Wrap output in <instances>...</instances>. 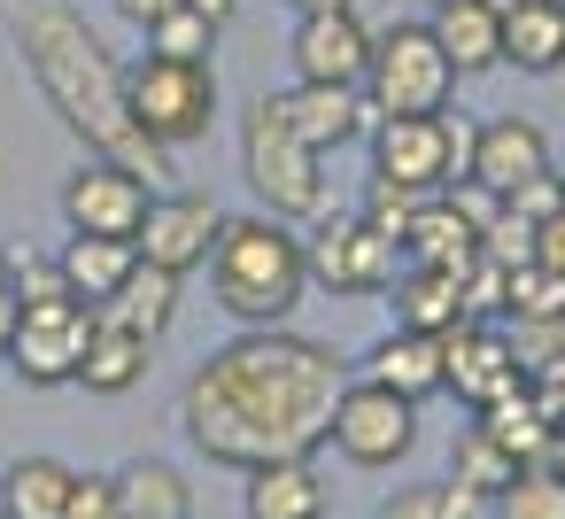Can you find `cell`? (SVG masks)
Instances as JSON below:
<instances>
[{"label":"cell","mask_w":565,"mask_h":519,"mask_svg":"<svg viewBox=\"0 0 565 519\" xmlns=\"http://www.w3.org/2000/svg\"><path fill=\"white\" fill-rule=\"evenodd\" d=\"M426 9H441V0H426Z\"/></svg>","instance_id":"cell-46"},{"label":"cell","mask_w":565,"mask_h":519,"mask_svg":"<svg viewBox=\"0 0 565 519\" xmlns=\"http://www.w3.org/2000/svg\"><path fill=\"white\" fill-rule=\"evenodd\" d=\"M279 9H295V17H326V9H356V0H279Z\"/></svg>","instance_id":"cell-42"},{"label":"cell","mask_w":565,"mask_h":519,"mask_svg":"<svg viewBox=\"0 0 565 519\" xmlns=\"http://www.w3.org/2000/svg\"><path fill=\"white\" fill-rule=\"evenodd\" d=\"M488 442H503L519 465H542L550 457V442H557V411H550V395L542 388H503L495 403H480V419H472Z\"/></svg>","instance_id":"cell-21"},{"label":"cell","mask_w":565,"mask_h":519,"mask_svg":"<svg viewBox=\"0 0 565 519\" xmlns=\"http://www.w3.org/2000/svg\"><path fill=\"white\" fill-rule=\"evenodd\" d=\"M542 171H550V133L534 117H488V125H472V156H465L472 187H488L503 202L519 179H542Z\"/></svg>","instance_id":"cell-14"},{"label":"cell","mask_w":565,"mask_h":519,"mask_svg":"<svg viewBox=\"0 0 565 519\" xmlns=\"http://www.w3.org/2000/svg\"><path fill=\"white\" fill-rule=\"evenodd\" d=\"M495 519H565V480L550 465H526L503 496H495Z\"/></svg>","instance_id":"cell-34"},{"label":"cell","mask_w":565,"mask_h":519,"mask_svg":"<svg viewBox=\"0 0 565 519\" xmlns=\"http://www.w3.org/2000/svg\"><path fill=\"white\" fill-rule=\"evenodd\" d=\"M465 156H472V125H457L449 109L441 117H380L372 125V179H387V187L441 194V187H457Z\"/></svg>","instance_id":"cell-7"},{"label":"cell","mask_w":565,"mask_h":519,"mask_svg":"<svg viewBox=\"0 0 565 519\" xmlns=\"http://www.w3.org/2000/svg\"><path fill=\"white\" fill-rule=\"evenodd\" d=\"M109 9H117L125 24H140V32H148L156 17H171V9H179V0H109Z\"/></svg>","instance_id":"cell-39"},{"label":"cell","mask_w":565,"mask_h":519,"mask_svg":"<svg viewBox=\"0 0 565 519\" xmlns=\"http://www.w3.org/2000/svg\"><path fill=\"white\" fill-rule=\"evenodd\" d=\"M441 388H457L472 411H480V403H495L503 388H526V380H519V364H511L503 326H488V318L449 326V333H441Z\"/></svg>","instance_id":"cell-15"},{"label":"cell","mask_w":565,"mask_h":519,"mask_svg":"<svg viewBox=\"0 0 565 519\" xmlns=\"http://www.w3.org/2000/svg\"><path fill=\"white\" fill-rule=\"evenodd\" d=\"M503 210H511V218H526V225H542V218H557V210H565V179H557V171L519 179V187L503 194Z\"/></svg>","instance_id":"cell-37"},{"label":"cell","mask_w":565,"mask_h":519,"mask_svg":"<svg viewBox=\"0 0 565 519\" xmlns=\"http://www.w3.org/2000/svg\"><path fill=\"white\" fill-rule=\"evenodd\" d=\"M248 480V519H326V480H318V465L310 457H271V465H256V473H241Z\"/></svg>","instance_id":"cell-22"},{"label":"cell","mask_w":565,"mask_h":519,"mask_svg":"<svg viewBox=\"0 0 565 519\" xmlns=\"http://www.w3.org/2000/svg\"><path fill=\"white\" fill-rule=\"evenodd\" d=\"M310 287V248L287 233V218H225L210 248V295L241 326H287Z\"/></svg>","instance_id":"cell-3"},{"label":"cell","mask_w":565,"mask_h":519,"mask_svg":"<svg viewBox=\"0 0 565 519\" xmlns=\"http://www.w3.org/2000/svg\"><path fill=\"white\" fill-rule=\"evenodd\" d=\"M341 388H349V364L326 341L295 326H241L179 388V426L210 465L256 473L271 457H310L333 434Z\"/></svg>","instance_id":"cell-1"},{"label":"cell","mask_w":565,"mask_h":519,"mask_svg":"<svg viewBox=\"0 0 565 519\" xmlns=\"http://www.w3.org/2000/svg\"><path fill=\"white\" fill-rule=\"evenodd\" d=\"M380 519H387V511H380Z\"/></svg>","instance_id":"cell-48"},{"label":"cell","mask_w":565,"mask_h":519,"mask_svg":"<svg viewBox=\"0 0 565 519\" xmlns=\"http://www.w3.org/2000/svg\"><path fill=\"white\" fill-rule=\"evenodd\" d=\"M9 272H17V256H9V241H0V287H9Z\"/></svg>","instance_id":"cell-44"},{"label":"cell","mask_w":565,"mask_h":519,"mask_svg":"<svg viewBox=\"0 0 565 519\" xmlns=\"http://www.w3.org/2000/svg\"><path fill=\"white\" fill-rule=\"evenodd\" d=\"M503 318H565V272L550 264L503 272Z\"/></svg>","instance_id":"cell-31"},{"label":"cell","mask_w":565,"mask_h":519,"mask_svg":"<svg viewBox=\"0 0 565 519\" xmlns=\"http://www.w3.org/2000/svg\"><path fill=\"white\" fill-rule=\"evenodd\" d=\"M279 109H287V125H295V140L318 148V156L349 148V140L372 125L364 86H302V78H295V94H279Z\"/></svg>","instance_id":"cell-17"},{"label":"cell","mask_w":565,"mask_h":519,"mask_svg":"<svg viewBox=\"0 0 565 519\" xmlns=\"http://www.w3.org/2000/svg\"><path fill=\"white\" fill-rule=\"evenodd\" d=\"M17 47L40 78V94L55 102V117L109 163L140 171L148 187L171 179V148L148 140L125 109V63L102 47V32L71 9V0H24V24H17Z\"/></svg>","instance_id":"cell-2"},{"label":"cell","mask_w":565,"mask_h":519,"mask_svg":"<svg viewBox=\"0 0 565 519\" xmlns=\"http://www.w3.org/2000/svg\"><path fill=\"white\" fill-rule=\"evenodd\" d=\"M418 202H426V194H411V187H387V179H372V187H364V210H356V218H372L380 233H395V241H403V233H411V218H418Z\"/></svg>","instance_id":"cell-36"},{"label":"cell","mask_w":565,"mask_h":519,"mask_svg":"<svg viewBox=\"0 0 565 519\" xmlns=\"http://www.w3.org/2000/svg\"><path fill=\"white\" fill-rule=\"evenodd\" d=\"M0 519H9V511H0Z\"/></svg>","instance_id":"cell-47"},{"label":"cell","mask_w":565,"mask_h":519,"mask_svg":"<svg viewBox=\"0 0 565 519\" xmlns=\"http://www.w3.org/2000/svg\"><path fill=\"white\" fill-rule=\"evenodd\" d=\"M503 63L526 78L565 71V0H503Z\"/></svg>","instance_id":"cell-19"},{"label":"cell","mask_w":565,"mask_h":519,"mask_svg":"<svg viewBox=\"0 0 565 519\" xmlns=\"http://www.w3.org/2000/svg\"><path fill=\"white\" fill-rule=\"evenodd\" d=\"M403 256L426 264V272H472L480 264V225L449 202V194H426L411 233H403Z\"/></svg>","instance_id":"cell-20"},{"label":"cell","mask_w":565,"mask_h":519,"mask_svg":"<svg viewBox=\"0 0 565 519\" xmlns=\"http://www.w3.org/2000/svg\"><path fill=\"white\" fill-rule=\"evenodd\" d=\"M55 264H63L71 295L102 310V303H109V295L125 287V272L140 264V248H132V241H102V233H71V248H63Z\"/></svg>","instance_id":"cell-25"},{"label":"cell","mask_w":565,"mask_h":519,"mask_svg":"<svg viewBox=\"0 0 565 519\" xmlns=\"http://www.w3.org/2000/svg\"><path fill=\"white\" fill-rule=\"evenodd\" d=\"M217 233H225V210L210 194H156L140 233H132V248H140V264H163V272L186 279L194 264H210Z\"/></svg>","instance_id":"cell-12"},{"label":"cell","mask_w":565,"mask_h":519,"mask_svg":"<svg viewBox=\"0 0 565 519\" xmlns=\"http://www.w3.org/2000/svg\"><path fill=\"white\" fill-rule=\"evenodd\" d=\"M86 333H94V303L55 295V303H24L17 310V341L9 364L24 372V388H78L86 364Z\"/></svg>","instance_id":"cell-9"},{"label":"cell","mask_w":565,"mask_h":519,"mask_svg":"<svg viewBox=\"0 0 565 519\" xmlns=\"http://www.w3.org/2000/svg\"><path fill=\"white\" fill-rule=\"evenodd\" d=\"M519 473H526V465H519L503 442H488L480 426H465V434H457V473H449V480H465L472 496H503Z\"/></svg>","instance_id":"cell-30"},{"label":"cell","mask_w":565,"mask_h":519,"mask_svg":"<svg viewBox=\"0 0 565 519\" xmlns=\"http://www.w3.org/2000/svg\"><path fill=\"white\" fill-rule=\"evenodd\" d=\"M387 295H395V310H403V326H411V333H449V326H465V318H472V310H465V272L403 264V279H395Z\"/></svg>","instance_id":"cell-24"},{"label":"cell","mask_w":565,"mask_h":519,"mask_svg":"<svg viewBox=\"0 0 565 519\" xmlns=\"http://www.w3.org/2000/svg\"><path fill=\"white\" fill-rule=\"evenodd\" d=\"M550 411H557V419H565V388H557V395H550Z\"/></svg>","instance_id":"cell-45"},{"label":"cell","mask_w":565,"mask_h":519,"mask_svg":"<svg viewBox=\"0 0 565 519\" xmlns=\"http://www.w3.org/2000/svg\"><path fill=\"white\" fill-rule=\"evenodd\" d=\"M186 9H194V17H210V24L225 32V24H233V9H241V0H186Z\"/></svg>","instance_id":"cell-41"},{"label":"cell","mask_w":565,"mask_h":519,"mask_svg":"<svg viewBox=\"0 0 565 519\" xmlns=\"http://www.w3.org/2000/svg\"><path fill=\"white\" fill-rule=\"evenodd\" d=\"M287 63L302 86H364L372 63V32L356 24V9H326V17H295Z\"/></svg>","instance_id":"cell-13"},{"label":"cell","mask_w":565,"mask_h":519,"mask_svg":"<svg viewBox=\"0 0 565 519\" xmlns=\"http://www.w3.org/2000/svg\"><path fill=\"white\" fill-rule=\"evenodd\" d=\"M449 94H457V71H449V55L434 47L426 24L403 17V24L372 32V63H364V109H372V125L380 117H441Z\"/></svg>","instance_id":"cell-5"},{"label":"cell","mask_w":565,"mask_h":519,"mask_svg":"<svg viewBox=\"0 0 565 519\" xmlns=\"http://www.w3.org/2000/svg\"><path fill=\"white\" fill-rule=\"evenodd\" d=\"M210 47H217V24L210 17H194L186 0L171 17H156L148 24V55H171V63H210Z\"/></svg>","instance_id":"cell-32"},{"label":"cell","mask_w":565,"mask_h":519,"mask_svg":"<svg viewBox=\"0 0 565 519\" xmlns=\"http://www.w3.org/2000/svg\"><path fill=\"white\" fill-rule=\"evenodd\" d=\"M480 511H488V496H472L465 480H426L387 504V519H480Z\"/></svg>","instance_id":"cell-33"},{"label":"cell","mask_w":565,"mask_h":519,"mask_svg":"<svg viewBox=\"0 0 565 519\" xmlns=\"http://www.w3.org/2000/svg\"><path fill=\"white\" fill-rule=\"evenodd\" d=\"M364 380H380V388H395V395H411V403L441 395V333H411V326H395L387 341H372Z\"/></svg>","instance_id":"cell-23"},{"label":"cell","mask_w":565,"mask_h":519,"mask_svg":"<svg viewBox=\"0 0 565 519\" xmlns=\"http://www.w3.org/2000/svg\"><path fill=\"white\" fill-rule=\"evenodd\" d=\"M17 310H24L17 287H0V364H9V341H17Z\"/></svg>","instance_id":"cell-40"},{"label":"cell","mask_w":565,"mask_h":519,"mask_svg":"<svg viewBox=\"0 0 565 519\" xmlns=\"http://www.w3.org/2000/svg\"><path fill=\"white\" fill-rule=\"evenodd\" d=\"M241 171H248L256 202H264L271 218H287V225H295V218H326V202H333V187H326V156L295 140L279 94H264V102L241 117Z\"/></svg>","instance_id":"cell-4"},{"label":"cell","mask_w":565,"mask_h":519,"mask_svg":"<svg viewBox=\"0 0 565 519\" xmlns=\"http://www.w3.org/2000/svg\"><path fill=\"white\" fill-rule=\"evenodd\" d=\"M63 519H125V488L117 473H78L63 496Z\"/></svg>","instance_id":"cell-35"},{"label":"cell","mask_w":565,"mask_h":519,"mask_svg":"<svg viewBox=\"0 0 565 519\" xmlns=\"http://www.w3.org/2000/svg\"><path fill=\"white\" fill-rule=\"evenodd\" d=\"M403 241L380 233L372 218H333L318 241H310V279L333 287V295H387L403 279Z\"/></svg>","instance_id":"cell-10"},{"label":"cell","mask_w":565,"mask_h":519,"mask_svg":"<svg viewBox=\"0 0 565 519\" xmlns=\"http://www.w3.org/2000/svg\"><path fill=\"white\" fill-rule=\"evenodd\" d=\"M534 264H550V272H565V210L534 225Z\"/></svg>","instance_id":"cell-38"},{"label":"cell","mask_w":565,"mask_h":519,"mask_svg":"<svg viewBox=\"0 0 565 519\" xmlns=\"http://www.w3.org/2000/svg\"><path fill=\"white\" fill-rule=\"evenodd\" d=\"M156 364V341L109 310H94V333H86V364H78V388L86 395H132Z\"/></svg>","instance_id":"cell-18"},{"label":"cell","mask_w":565,"mask_h":519,"mask_svg":"<svg viewBox=\"0 0 565 519\" xmlns=\"http://www.w3.org/2000/svg\"><path fill=\"white\" fill-rule=\"evenodd\" d=\"M326 442H333L349 465L387 473V465H403L411 442H418V403L395 395V388H380V380H349L341 403H333V434H326Z\"/></svg>","instance_id":"cell-8"},{"label":"cell","mask_w":565,"mask_h":519,"mask_svg":"<svg viewBox=\"0 0 565 519\" xmlns=\"http://www.w3.org/2000/svg\"><path fill=\"white\" fill-rule=\"evenodd\" d=\"M71 465L63 457H17L0 473V511L9 519H63V496H71Z\"/></svg>","instance_id":"cell-28"},{"label":"cell","mask_w":565,"mask_h":519,"mask_svg":"<svg viewBox=\"0 0 565 519\" xmlns=\"http://www.w3.org/2000/svg\"><path fill=\"white\" fill-rule=\"evenodd\" d=\"M542 465H550V473L565 480V419H557V442H550V457H542Z\"/></svg>","instance_id":"cell-43"},{"label":"cell","mask_w":565,"mask_h":519,"mask_svg":"<svg viewBox=\"0 0 565 519\" xmlns=\"http://www.w3.org/2000/svg\"><path fill=\"white\" fill-rule=\"evenodd\" d=\"M434 47L449 55L457 78H480V71H503V0H441L426 17Z\"/></svg>","instance_id":"cell-16"},{"label":"cell","mask_w":565,"mask_h":519,"mask_svg":"<svg viewBox=\"0 0 565 519\" xmlns=\"http://www.w3.org/2000/svg\"><path fill=\"white\" fill-rule=\"evenodd\" d=\"M109 318H125V326H140L148 341H163L171 333V318H179V272H163V264H132L125 272V287L102 303Z\"/></svg>","instance_id":"cell-27"},{"label":"cell","mask_w":565,"mask_h":519,"mask_svg":"<svg viewBox=\"0 0 565 519\" xmlns=\"http://www.w3.org/2000/svg\"><path fill=\"white\" fill-rule=\"evenodd\" d=\"M503 341H511V364L526 388H542V395L565 388V318H511Z\"/></svg>","instance_id":"cell-29"},{"label":"cell","mask_w":565,"mask_h":519,"mask_svg":"<svg viewBox=\"0 0 565 519\" xmlns=\"http://www.w3.org/2000/svg\"><path fill=\"white\" fill-rule=\"evenodd\" d=\"M125 109L148 140L163 148H194L217 125V71L210 63H171V55H140L125 71Z\"/></svg>","instance_id":"cell-6"},{"label":"cell","mask_w":565,"mask_h":519,"mask_svg":"<svg viewBox=\"0 0 565 519\" xmlns=\"http://www.w3.org/2000/svg\"><path fill=\"white\" fill-rule=\"evenodd\" d=\"M117 488H125V519H194V480L171 457H132Z\"/></svg>","instance_id":"cell-26"},{"label":"cell","mask_w":565,"mask_h":519,"mask_svg":"<svg viewBox=\"0 0 565 519\" xmlns=\"http://www.w3.org/2000/svg\"><path fill=\"white\" fill-rule=\"evenodd\" d=\"M148 202H156V187H148L140 171L109 163V156H94V163H78V171L63 179V218H71V233L132 241L140 218H148Z\"/></svg>","instance_id":"cell-11"}]
</instances>
